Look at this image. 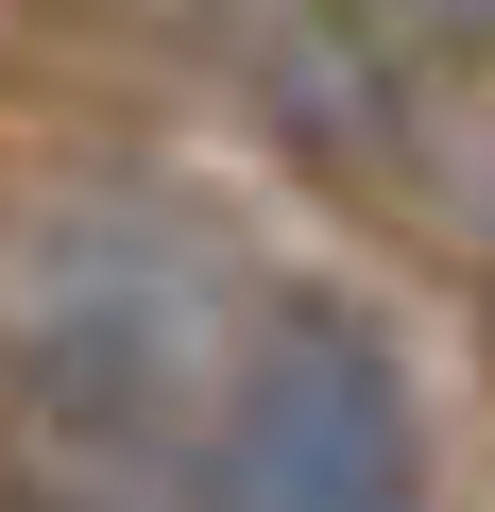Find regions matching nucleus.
Instances as JSON below:
<instances>
[{
    "mask_svg": "<svg viewBox=\"0 0 495 512\" xmlns=\"http://www.w3.org/2000/svg\"><path fill=\"white\" fill-rule=\"evenodd\" d=\"M257 308L274 291L239 274V239L154 171H69L0 256V342H18L35 410L103 461H205V410Z\"/></svg>",
    "mask_w": 495,
    "mask_h": 512,
    "instance_id": "nucleus-1",
    "label": "nucleus"
},
{
    "mask_svg": "<svg viewBox=\"0 0 495 512\" xmlns=\"http://www.w3.org/2000/svg\"><path fill=\"white\" fill-rule=\"evenodd\" d=\"M205 512H444L427 376L359 291H274L205 410Z\"/></svg>",
    "mask_w": 495,
    "mask_h": 512,
    "instance_id": "nucleus-2",
    "label": "nucleus"
},
{
    "mask_svg": "<svg viewBox=\"0 0 495 512\" xmlns=\"http://www.w3.org/2000/svg\"><path fill=\"white\" fill-rule=\"evenodd\" d=\"M257 86H274V120H291L342 188H376L393 222L495 239V103L461 86L444 18H410V0H274Z\"/></svg>",
    "mask_w": 495,
    "mask_h": 512,
    "instance_id": "nucleus-3",
    "label": "nucleus"
},
{
    "mask_svg": "<svg viewBox=\"0 0 495 512\" xmlns=\"http://www.w3.org/2000/svg\"><path fill=\"white\" fill-rule=\"evenodd\" d=\"M410 18H444V35H495V0H410Z\"/></svg>",
    "mask_w": 495,
    "mask_h": 512,
    "instance_id": "nucleus-4",
    "label": "nucleus"
}]
</instances>
